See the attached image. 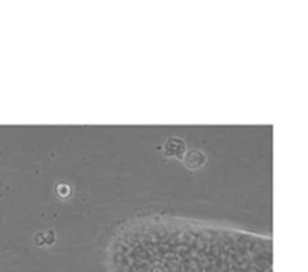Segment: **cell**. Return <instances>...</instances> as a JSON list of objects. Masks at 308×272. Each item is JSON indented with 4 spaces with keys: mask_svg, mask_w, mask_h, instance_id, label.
Listing matches in <instances>:
<instances>
[{
    "mask_svg": "<svg viewBox=\"0 0 308 272\" xmlns=\"http://www.w3.org/2000/svg\"><path fill=\"white\" fill-rule=\"evenodd\" d=\"M205 163H206V155L199 149H191L183 153V164L191 170L200 169Z\"/></svg>",
    "mask_w": 308,
    "mask_h": 272,
    "instance_id": "obj_1",
    "label": "cell"
},
{
    "mask_svg": "<svg viewBox=\"0 0 308 272\" xmlns=\"http://www.w3.org/2000/svg\"><path fill=\"white\" fill-rule=\"evenodd\" d=\"M186 150V146H185V141L182 138H177V137H170L166 143V147H164V152L167 157H183V153Z\"/></svg>",
    "mask_w": 308,
    "mask_h": 272,
    "instance_id": "obj_2",
    "label": "cell"
},
{
    "mask_svg": "<svg viewBox=\"0 0 308 272\" xmlns=\"http://www.w3.org/2000/svg\"><path fill=\"white\" fill-rule=\"evenodd\" d=\"M71 186L68 185V183H59L57 186H56V194L59 197H62V199H68L69 196H71Z\"/></svg>",
    "mask_w": 308,
    "mask_h": 272,
    "instance_id": "obj_3",
    "label": "cell"
},
{
    "mask_svg": "<svg viewBox=\"0 0 308 272\" xmlns=\"http://www.w3.org/2000/svg\"><path fill=\"white\" fill-rule=\"evenodd\" d=\"M35 244L36 245H44L45 244V235H44V233H36V235H35Z\"/></svg>",
    "mask_w": 308,
    "mask_h": 272,
    "instance_id": "obj_4",
    "label": "cell"
},
{
    "mask_svg": "<svg viewBox=\"0 0 308 272\" xmlns=\"http://www.w3.org/2000/svg\"><path fill=\"white\" fill-rule=\"evenodd\" d=\"M53 242H54V231L50 230L48 236H45V244H53Z\"/></svg>",
    "mask_w": 308,
    "mask_h": 272,
    "instance_id": "obj_5",
    "label": "cell"
}]
</instances>
